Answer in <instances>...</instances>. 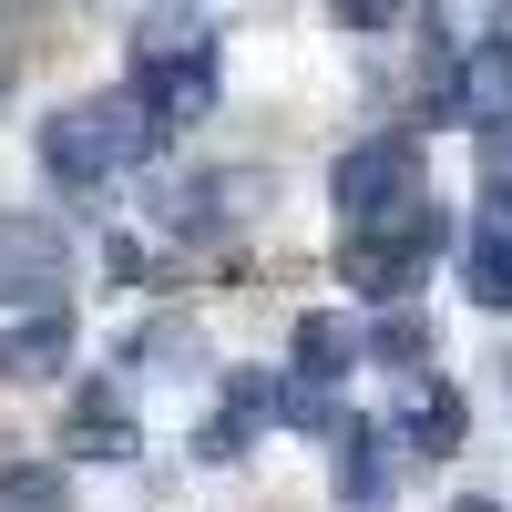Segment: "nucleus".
<instances>
[{"label":"nucleus","mask_w":512,"mask_h":512,"mask_svg":"<svg viewBox=\"0 0 512 512\" xmlns=\"http://www.w3.org/2000/svg\"><path fill=\"white\" fill-rule=\"evenodd\" d=\"M72 267L62 226H31V216H0V308H52V287Z\"/></svg>","instance_id":"nucleus-5"},{"label":"nucleus","mask_w":512,"mask_h":512,"mask_svg":"<svg viewBox=\"0 0 512 512\" xmlns=\"http://www.w3.org/2000/svg\"><path fill=\"white\" fill-rule=\"evenodd\" d=\"M349 359H359V328L349 318H297V379H308V390H338V379H349Z\"/></svg>","instance_id":"nucleus-9"},{"label":"nucleus","mask_w":512,"mask_h":512,"mask_svg":"<svg viewBox=\"0 0 512 512\" xmlns=\"http://www.w3.org/2000/svg\"><path fill=\"white\" fill-rule=\"evenodd\" d=\"M0 512H62V482L41 472V461H11V472H0Z\"/></svg>","instance_id":"nucleus-15"},{"label":"nucleus","mask_w":512,"mask_h":512,"mask_svg":"<svg viewBox=\"0 0 512 512\" xmlns=\"http://www.w3.org/2000/svg\"><path fill=\"white\" fill-rule=\"evenodd\" d=\"M369 359H390V369H431V328H420L410 308H379V328H369Z\"/></svg>","instance_id":"nucleus-13"},{"label":"nucleus","mask_w":512,"mask_h":512,"mask_svg":"<svg viewBox=\"0 0 512 512\" xmlns=\"http://www.w3.org/2000/svg\"><path fill=\"white\" fill-rule=\"evenodd\" d=\"M72 369V318L62 308H31L0 328V379H21V390H41V379H62Z\"/></svg>","instance_id":"nucleus-6"},{"label":"nucleus","mask_w":512,"mask_h":512,"mask_svg":"<svg viewBox=\"0 0 512 512\" xmlns=\"http://www.w3.org/2000/svg\"><path fill=\"white\" fill-rule=\"evenodd\" d=\"M338 216L349 226H379V216H400V205H420V134H379V144H349L338 154Z\"/></svg>","instance_id":"nucleus-4"},{"label":"nucleus","mask_w":512,"mask_h":512,"mask_svg":"<svg viewBox=\"0 0 512 512\" xmlns=\"http://www.w3.org/2000/svg\"><path fill=\"white\" fill-rule=\"evenodd\" d=\"M123 93H134L164 134H175V123H205V113H216V41H205V31H164V41H144Z\"/></svg>","instance_id":"nucleus-2"},{"label":"nucleus","mask_w":512,"mask_h":512,"mask_svg":"<svg viewBox=\"0 0 512 512\" xmlns=\"http://www.w3.org/2000/svg\"><path fill=\"white\" fill-rule=\"evenodd\" d=\"M431 246H441V216H431V195H420V205H400V216H379V226H349V277L379 308H400L420 287V267H431Z\"/></svg>","instance_id":"nucleus-3"},{"label":"nucleus","mask_w":512,"mask_h":512,"mask_svg":"<svg viewBox=\"0 0 512 512\" xmlns=\"http://www.w3.org/2000/svg\"><path fill=\"white\" fill-rule=\"evenodd\" d=\"M461 287H472L482 308H512V195H492V216H472V236H461Z\"/></svg>","instance_id":"nucleus-8"},{"label":"nucleus","mask_w":512,"mask_h":512,"mask_svg":"<svg viewBox=\"0 0 512 512\" xmlns=\"http://www.w3.org/2000/svg\"><path fill=\"white\" fill-rule=\"evenodd\" d=\"M441 113L502 134V123H512V41H472V62H461V82L441 93Z\"/></svg>","instance_id":"nucleus-7"},{"label":"nucleus","mask_w":512,"mask_h":512,"mask_svg":"<svg viewBox=\"0 0 512 512\" xmlns=\"http://www.w3.org/2000/svg\"><path fill=\"white\" fill-rule=\"evenodd\" d=\"M400 441H410L420 461H451V451H461V390H420V410L400 420Z\"/></svg>","instance_id":"nucleus-12"},{"label":"nucleus","mask_w":512,"mask_h":512,"mask_svg":"<svg viewBox=\"0 0 512 512\" xmlns=\"http://www.w3.org/2000/svg\"><path fill=\"white\" fill-rule=\"evenodd\" d=\"M72 451H93V461H123L134 441H123V410L103 400V390H82V410H72Z\"/></svg>","instance_id":"nucleus-14"},{"label":"nucleus","mask_w":512,"mask_h":512,"mask_svg":"<svg viewBox=\"0 0 512 512\" xmlns=\"http://www.w3.org/2000/svg\"><path fill=\"white\" fill-rule=\"evenodd\" d=\"M195 451H205V461H246V420H226V410H216V420L195 431Z\"/></svg>","instance_id":"nucleus-16"},{"label":"nucleus","mask_w":512,"mask_h":512,"mask_svg":"<svg viewBox=\"0 0 512 512\" xmlns=\"http://www.w3.org/2000/svg\"><path fill=\"white\" fill-rule=\"evenodd\" d=\"M328 11H338V31H390L400 0H328Z\"/></svg>","instance_id":"nucleus-17"},{"label":"nucleus","mask_w":512,"mask_h":512,"mask_svg":"<svg viewBox=\"0 0 512 512\" xmlns=\"http://www.w3.org/2000/svg\"><path fill=\"white\" fill-rule=\"evenodd\" d=\"M379 492H390V482H379V431H369V420H338V502H379Z\"/></svg>","instance_id":"nucleus-11"},{"label":"nucleus","mask_w":512,"mask_h":512,"mask_svg":"<svg viewBox=\"0 0 512 512\" xmlns=\"http://www.w3.org/2000/svg\"><path fill=\"white\" fill-rule=\"evenodd\" d=\"M246 195H256V175H195V185L175 195V226H185V236H226V226L246 216Z\"/></svg>","instance_id":"nucleus-10"},{"label":"nucleus","mask_w":512,"mask_h":512,"mask_svg":"<svg viewBox=\"0 0 512 512\" xmlns=\"http://www.w3.org/2000/svg\"><path fill=\"white\" fill-rule=\"evenodd\" d=\"M154 144H164V123H154L134 93H103V103H72V113L41 123V175L72 185V195H93V185H113V175H134Z\"/></svg>","instance_id":"nucleus-1"},{"label":"nucleus","mask_w":512,"mask_h":512,"mask_svg":"<svg viewBox=\"0 0 512 512\" xmlns=\"http://www.w3.org/2000/svg\"><path fill=\"white\" fill-rule=\"evenodd\" d=\"M451 512H502V502H451Z\"/></svg>","instance_id":"nucleus-18"}]
</instances>
